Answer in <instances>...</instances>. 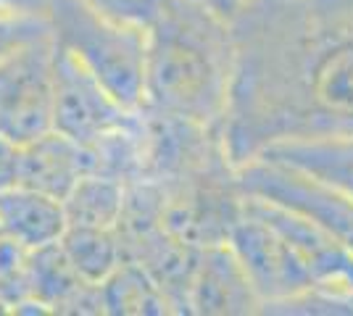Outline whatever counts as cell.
I'll use <instances>...</instances> for the list:
<instances>
[{
	"instance_id": "obj_1",
	"label": "cell",
	"mask_w": 353,
	"mask_h": 316,
	"mask_svg": "<svg viewBox=\"0 0 353 316\" xmlns=\"http://www.w3.org/2000/svg\"><path fill=\"white\" fill-rule=\"evenodd\" d=\"M232 37V164L285 137L353 132V0H256Z\"/></svg>"
},
{
	"instance_id": "obj_2",
	"label": "cell",
	"mask_w": 353,
	"mask_h": 316,
	"mask_svg": "<svg viewBox=\"0 0 353 316\" xmlns=\"http://www.w3.org/2000/svg\"><path fill=\"white\" fill-rule=\"evenodd\" d=\"M232 76V24L203 0H166L148 27L145 105L208 127L227 116Z\"/></svg>"
},
{
	"instance_id": "obj_3",
	"label": "cell",
	"mask_w": 353,
	"mask_h": 316,
	"mask_svg": "<svg viewBox=\"0 0 353 316\" xmlns=\"http://www.w3.org/2000/svg\"><path fill=\"white\" fill-rule=\"evenodd\" d=\"M45 19L56 45L98 76L124 108L143 111L148 30L114 21L82 0H48Z\"/></svg>"
},
{
	"instance_id": "obj_4",
	"label": "cell",
	"mask_w": 353,
	"mask_h": 316,
	"mask_svg": "<svg viewBox=\"0 0 353 316\" xmlns=\"http://www.w3.org/2000/svg\"><path fill=\"white\" fill-rule=\"evenodd\" d=\"M119 103L98 76L88 72L69 50L56 45L53 59V129L74 143L95 148L103 140L127 135L134 116Z\"/></svg>"
},
{
	"instance_id": "obj_5",
	"label": "cell",
	"mask_w": 353,
	"mask_h": 316,
	"mask_svg": "<svg viewBox=\"0 0 353 316\" xmlns=\"http://www.w3.org/2000/svg\"><path fill=\"white\" fill-rule=\"evenodd\" d=\"M230 251L264 306L319 287L290 240L248 203H243V216L230 229Z\"/></svg>"
},
{
	"instance_id": "obj_6",
	"label": "cell",
	"mask_w": 353,
	"mask_h": 316,
	"mask_svg": "<svg viewBox=\"0 0 353 316\" xmlns=\"http://www.w3.org/2000/svg\"><path fill=\"white\" fill-rule=\"evenodd\" d=\"M53 34L0 63V135L27 145L53 129Z\"/></svg>"
},
{
	"instance_id": "obj_7",
	"label": "cell",
	"mask_w": 353,
	"mask_h": 316,
	"mask_svg": "<svg viewBox=\"0 0 353 316\" xmlns=\"http://www.w3.org/2000/svg\"><path fill=\"white\" fill-rule=\"evenodd\" d=\"M253 158L290 169L353 200V132L285 137L269 143Z\"/></svg>"
},
{
	"instance_id": "obj_8",
	"label": "cell",
	"mask_w": 353,
	"mask_h": 316,
	"mask_svg": "<svg viewBox=\"0 0 353 316\" xmlns=\"http://www.w3.org/2000/svg\"><path fill=\"white\" fill-rule=\"evenodd\" d=\"M69 229L66 206L59 198L14 185L0 193V238L21 251H48Z\"/></svg>"
},
{
	"instance_id": "obj_9",
	"label": "cell",
	"mask_w": 353,
	"mask_h": 316,
	"mask_svg": "<svg viewBox=\"0 0 353 316\" xmlns=\"http://www.w3.org/2000/svg\"><path fill=\"white\" fill-rule=\"evenodd\" d=\"M88 171H92V151L50 129L48 135L21 145L19 185L66 200Z\"/></svg>"
},
{
	"instance_id": "obj_10",
	"label": "cell",
	"mask_w": 353,
	"mask_h": 316,
	"mask_svg": "<svg viewBox=\"0 0 353 316\" xmlns=\"http://www.w3.org/2000/svg\"><path fill=\"white\" fill-rule=\"evenodd\" d=\"M63 206H66L69 227L108 229L121 213L124 190L114 177H101L95 171H88L63 200Z\"/></svg>"
},
{
	"instance_id": "obj_11",
	"label": "cell",
	"mask_w": 353,
	"mask_h": 316,
	"mask_svg": "<svg viewBox=\"0 0 353 316\" xmlns=\"http://www.w3.org/2000/svg\"><path fill=\"white\" fill-rule=\"evenodd\" d=\"M61 242L66 251V261L85 280H105V274L117 264V248L108 238V229L69 227Z\"/></svg>"
},
{
	"instance_id": "obj_12",
	"label": "cell",
	"mask_w": 353,
	"mask_h": 316,
	"mask_svg": "<svg viewBox=\"0 0 353 316\" xmlns=\"http://www.w3.org/2000/svg\"><path fill=\"white\" fill-rule=\"evenodd\" d=\"M45 34H50L45 16L0 11V63Z\"/></svg>"
},
{
	"instance_id": "obj_13",
	"label": "cell",
	"mask_w": 353,
	"mask_h": 316,
	"mask_svg": "<svg viewBox=\"0 0 353 316\" xmlns=\"http://www.w3.org/2000/svg\"><path fill=\"white\" fill-rule=\"evenodd\" d=\"M82 3H88L90 8H95L98 14L108 16L114 21L140 27V30H148L166 6V0H82Z\"/></svg>"
},
{
	"instance_id": "obj_14",
	"label": "cell",
	"mask_w": 353,
	"mask_h": 316,
	"mask_svg": "<svg viewBox=\"0 0 353 316\" xmlns=\"http://www.w3.org/2000/svg\"><path fill=\"white\" fill-rule=\"evenodd\" d=\"M21 171V145L11 137L0 135V193L19 185Z\"/></svg>"
},
{
	"instance_id": "obj_15",
	"label": "cell",
	"mask_w": 353,
	"mask_h": 316,
	"mask_svg": "<svg viewBox=\"0 0 353 316\" xmlns=\"http://www.w3.org/2000/svg\"><path fill=\"white\" fill-rule=\"evenodd\" d=\"M203 3H206L214 14H219L224 21L232 24L237 16L243 14V11H248L256 0H203Z\"/></svg>"
},
{
	"instance_id": "obj_16",
	"label": "cell",
	"mask_w": 353,
	"mask_h": 316,
	"mask_svg": "<svg viewBox=\"0 0 353 316\" xmlns=\"http://www.w3.org/2000/svg\"><path fill=\"white\" fill-rule=\"evenodd\" d=\"M48 0H0V11H14V14H34L45 16Z\"/></svg>"
}]
</instances>
